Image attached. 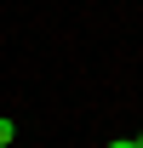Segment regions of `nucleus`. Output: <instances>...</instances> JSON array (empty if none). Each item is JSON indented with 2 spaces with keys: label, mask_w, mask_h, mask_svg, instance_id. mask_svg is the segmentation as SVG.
I'll use <instances>...</instances> for the list:
<instances>
[{
  "label": "nucleus",
  "mask_w": 143,
  "mask_h": 148,
  "mask_svg": "<svg viewBox=\"0 0 143 148\" xmlns=\"http://www.w3.org/2000/svg\"><path fill=\"white\" fill-rule=\"evenodd\" d=\"M132 148H143V131H137V137H132Z\"/></svg>",
  "instance_id": "nucleus-3"
},
{
  "label": "nucleus",
  "mask_w": 143,
  "mask_h": 148,
  "mask_svg": "<svg viewBox=\"0 0 143 148\" xmlns=\"http://www.w3.org/2000/svg\"><path fill=\"white\" fill-rule=\"evenodd\" d=\"M17 143V120H6V114H0V148H12Z\"/></svg>",
  "instance_id": "nucleus-1"
},
{
  "label": "nucleus",
  "mask_w": 143,
  "mask_h": 148,
  "mask_svg": "<svg viewBox=\"0 0 143 148\" xmlns=\"http://www.w3.org/2000/svg\"><path fill=\"white\" fill-rule=\"evenodd\" d=\"M109 148H132V137H115V143H109Z\"/></svg>",
  "instance_id": "nucleus-2"
}]
</instances>
